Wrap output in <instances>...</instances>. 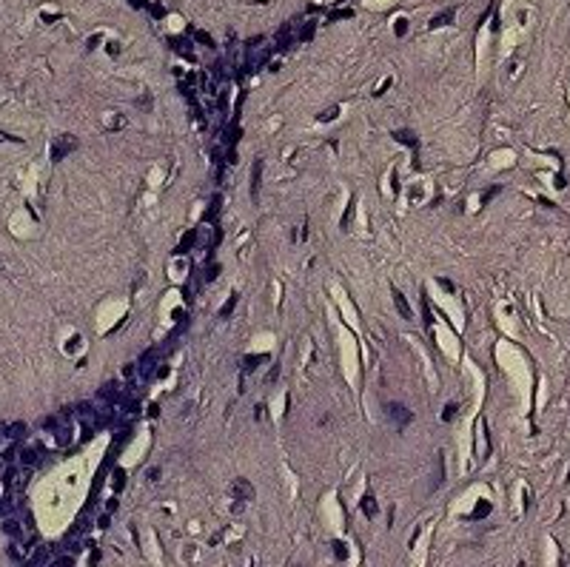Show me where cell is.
<instances>
[{"instance_id": "1", "label": "cell", "mask_w": 570, "mask_h": 567, "mask_svg": "<svg viewBox=\"0 0 570 567\" xmlns=\"http://www.w3.org/2000/svg\"><path fill=\"white\" fill-rule=\"evenodd\" d=\"M77 149V137H71V134H63V137H57L54 143H51V163H60L66 154Z\"/></svg>"}, {"instance_id": "2", "label": "cell", "mask_w": 570, "mask_h": 567, "mask_svg": "<svg viewBox=\"0 0 570 567\" xmlns=\"http://www.w3.org/2000/svg\"><path fill=\"white\" fill-rule=\"evenodd\" d=\"M157 350H146L143 356H140V362H137V373L143 376V379H154V373H157Z\"/></svg>"}, {"instance_id": "3", "label": "cell", "mask_w": 570, "mask_h": 567, "mask_svg": "<svg viewBox=\"0 0 570 567\" xmlns=\"http://www.w3.org/2000/svg\"><path fill=\"white\" fill-rule=\"evenodd\" d=\"M385 411H388V416L394 419L396 425H402V428L408 425V422H411V419H414V414H411V411H408L405 405H399V402H391Z\"/></svg>"}, {"instance_id": "4", "label": "cell", "mask_w": 570, "mask_h": 567, "mask_svg": "<svg viewBox=\"0 0 570 567\" xmlns=\"http://www.w3.org/2000/svg\"><path fill=\"white\" fill-rule=\"evenodd\" d=\"M294 40H297V34H294V23H285L280 26V32H277V49L280 51H288L294 46Z\"/></svg>"}, {"instance_id": "5", "label": "cell", "mask_w": 570, "mask_h": 567, "mask_svg": "<svg viewBox=\"0 0 570 567\" xmlns=\"http://www.w3.org/2000/svg\"><path fill=\"white\" fill-rule=\"evenodd\" d=\"M17 459H20V465L23 467H34L40 462V448H34V445H23L20 453H17Z\"/></svg>"}, {"instance_id": "6", "label": "cell", "mask_w": 570, "mask_h": 567, "mask_svg": "<svg viewBox=\"0 0 570 567\" xmlns=\"http://www.w3.org/2000/svg\"><path fill=\"white\" fill-rule=\"evenodd\" d=\"M391 297H394V305H396V311H399V317L402 319H414V311H411V305L405 300V294L399 288H391Z\"/></svg>"}, {"instance_id": "7", "label": "cell", "mask_w": 570, "mask_h": 567, "mask_svg": "<svg viewBox=\"0 0 570 567\" xmlns=\"http://www.w3.org/2000/svg\"><path fill=\"white\" fill-rule=\"evenodd\" d=\"M3 482H6V490H20V487H23V470H17V467H6Z\"/></svg>"}, {"instance_id": "8", "label": "cell", "mask_w": 570, "mask_h": 567, "mask_svg": "<svg viewBox=\"0 0 570 567\" xmlns=\"http://www.w3.org/2000/svg\"><path fill=\"white\" fill-rule=\"evenodd\" d=\"M168 43H171V49L180 51L185 60H194V54H191V40H188V37H171Z\"/></svg>"}, {"instance_id": "9", "label": "cell", "mask_w": 570, "mask_h": 567, "mask_svg": "<svg viewBox=\"0 0 570 567\" xmlns=\"http://www.w3.org/2000/svg\"><path fill=\"white\" fill-rule=\"evenodd\" d=\"M231 493H234V496H240V499H251V496H254L251 482H248V479H237V482L231 484Z\"/></svg>"}, {"instance_id": "10", "label": "cell", "mask_w": 570, "mask_h": 567, "mask_svg": "<svg viewBox=\"0 0 570 567\" xmlns=\"http://www.w3.org/2000/svg\"><path fill=\"white\" fill-rule=\"evenodd\" d=\"M260 177H263V160H254V166H251V197L254 200L260 194Z\"/></svg>"}, {"instance_id": "11", "label": "cell", "mask_w": 570, "mask_h": 567, "mask_svg": "<svg viewBox=\"0 0 570 567\" xmlns=\"http://www.w3.org/2000/svg\"><path fill=\"white\" fill-rule=\"evenodd\" d=\"M394 140H396V143H405V146H414V149H417V143H419V140H417V134L411 131V129H399V131H394Z\"/></svg>"}, {"instance_id": "12", "label": "cell", "mask_w": 570, "mask_h": 567, "mask_svg": "<svg viewBox=\"0 0 570 567\" xmlns=\"http://www.w3.org/2000/svg\"><path fill=\"white\" fill-rule=\"evenodd\" d=\"M3 533L12 536V539H23V527H20V522H15V519H3Z\"/></svg>"}, {"instance_id": "13", "label": "cell", "mask_w": 570, "mask_h": 567, "mask_svg": "<svg viewBox=\"0 0 570 567\" xmlns=\"http://www.w3.org/2000/svg\"><path fill=\"white\" fill-rule=\"evenodd\" d=\"M29 434V428L23 425V422H15V425H9V431H6V439H12V442H20L23 436Z\"/></svg>"}, {"instance_id": "14", "label": "cell", "mask_w": 570, "mask_h": 567, "mask_svg": "<svg viewBox=\"0 0 570 567\" xmlns=\"http://www.w3.org/2000/svg\"><path fill=\"white\" fill-rule=\"evenodd\" d=\"M314 32H317V23H314V20H305V26H300V32H297V40L305 43V40L314 37Z\"/></svg>"}, {"instance_id": "15", "label": "cell", "mask_w": 570, "mask_h": 567, "mask_svg": "<svg viewBox=\"0 0 570 567\" xmlns=\"http://www.w3.org/2000/svg\"><path fill=\"white\" fill-rule=\"evenodd\" d=\"M194 245H197V228H194V231H188L183 237V242L177 245V254H185V251H191Z\"/></svg>"}, {"instance_id": "16", "label": "cell", "mask_w": 570, "mask_h": 567, "mask_svg": "<svg viewBox=\"0 0 570 567\" xmlns=\"http://www.w3.org/2000/svg\"><path fill=\"white\" fill-rule=\"evenodd\" d=\"M448 23H453V9H448L445 15H436L428 26H431V29H439V26H448Z\"/></svg>"}, {"instance_id": "17", "label": "cell", "mask_w": 570, "mask_h": 567, "mask_svg": "<svg viewBox=\"0 0 570 567\" xmlns=\"http://www.w3.org/2000/svg\"><path fill=\"white\" fill-rule=\"evenodd\" d=\"M217 211H219V197H214V205H208V208H205L202 222H217Z\"/></svg>"}, {"instance_id": "18", "label": "cell", "mask_w": 570, "mask_h": 567, "mask_svg": "<svg viewBox=\"0 0 570 567\" xmlns=\"http://www.w3.org/2000/svg\"><path fill=\"white\" fill-rule=\"evenodd\" d=\"M362 513L365 516H376V502H373V496H362Z\"/></svg>"}, {"instance_id": "19", "label": "cell", "mask_w": 570, "mask_h": 567, "mask_svg": "<svg viewBox=\"0 0 570 567\" xmlns=\"http://www.w3.org/2000/svg\"><path fill=\"white\" fill-rule=\"evenodd\" d=\"M336 114H339V106H331V109H325V111H319V114H317V120H319V123H331V120H334Z\"/></svg>"}, {"instance_id": "20", "label": "cell", "mask_w": 570, "mask_h": 567, "mask_svg": "<svg viewBox=\"0 0 570 567\" xmlns=\"http://www.w3.org/2000/svg\"><path fill=\"white\" fill-rule=\"evenodd\" d=\"M265 359H268V356H254V353H251V356H245V362H242V365H245V371H251V368L263 365Z\"/></svg>"}, {"instance_id": "21", "label": "cell", "mask_w": 570, "mask_h": 567, "mask_svg": "<svg viewBox=\"0 0 570 567\" xmlns=\"http://www.w3.org/2000/svg\"><path fill=\"white\" fill-rule=\"evenodd\" d=\"M234 305H237V294H234V297H228V300H225V305L219 308V317H228V314L234 311Z\"/></svg>"}, {"instance_id": "22", "label": "cell", "mask_w": 570, "mask_h": 567, "mask_svg": "<svg viewBox=\"0 0 570 567\" xmlns=\"http://www.w3.org/2000/svg\"><path fill=\"white\" fill-rule=\"evenodd\" d=\"M351 15H353L351 9H336L334 15L328 17V23H331V20H345V17H351Z\"/></svg>"}, {"instance_id": "23", "label": "cell", "mask_w": 570, "mask_h": 567, "mask_svg": "<svg viewBox=\"0 0 570 567\" xmlns=\"http://www.w3.org/2000/svg\"><path fill=\"white\" fill-rule=\"evenodd\" d=\"M123 484H126V473L117 467V470H114V490H123Z\"/></svg>"}, {"instance_id": "24", "label": "cell", "mask_w": 570, "mask_h": 567, "mask_svg": "<svg viewBox=\"0 0 570 567\" xmlns=\"http://www.w3.org/2000/svg\"><path fill=\"white\" fill-rule=\"evenodd\" d=\"M51 567H74V559H71V556L66 553V556H60V559H57V562H54Z\"/></svg>"}, {"instance_id": "25", "label": "cell", "mask_w": 570, "mask_h": 567, "mask_svg": "<svg viewBox=\"0 0 570 567\" xmlns=\"http://www.w3.org/2000/svg\"><path fill=\"white\" fill-rule=\"evenodd\" d=\"M394 32L399 34V37H402V34L408 32V20H405V17H399V20H396V23H394Z\"/></svg>"}, {"instance_id": "26", "label": "cell", "mask_w": 570, "mask_h": 567, "mask_svg": "<svg viewBox=\"0 0 570 567\" xmlns=\"http://www.w3.org/2000/svg\"><path fill=\"white\" fill-rule=\"evenodd\" d=\"M217 274H219V265H217V262H214V265H208V268H205V283H211Z\"/></svg>"}, {"instance_id": "27", "label": "cell", "mask_w": 570, "mask_h": 567, "mask_svg": "<svg viewBox=\"0 0 570 567\" xmlns=\"http://www.w3.org/2000/svg\"><path fill=\"white\" fill-rule=\"evenodd\" d=\"M194 37H197V43H202V46H214V40H211L205 32H194Z\"/></svg>"}, {"instance_id": "28", "label": "cell", "mask_w": 570, "mask_h": 567, "mask_svg": "<svg viewBox=\"0 0 570 567\" xmlns=\"http://www.w3.org/2000/svg\"><path fill=\"white\" fill-rule=\"evenodd\" d=\"M487 510H490V504H487V502H479V504H476V513H473V516H476V519H479V516H487Z\"/></svg>"}, {"instance_id": "29", "label": "cell", "mask_w": 570, "mask_h": 567, "mask_svg": "<svg viewBox=\"0 0 570 567\" xmlns=\"http://www.w3.org/2000/svg\"><path fill=\"white\" fill-rule=\"evenodd\" d=\"M456 411H459V405L453 402V405H448V408H445V414H442V419H453V416H456Z\"/></svg>"}, {"instance_id": "30", "label": "cell", "mask_w": 570, "mask_h": 567, "mask_svg": "<svg viewBox=\"0 0 570 567\" xmlns=\"http://www.w3.org/2000/svg\"><path fill=\"white\" fill-rule=\"evenodd\" d=\"M334 550H336L339 559H348V550H345V545H342V542H334Z\"/></svg>"}, {"instance_id": "31", "label": "cell", "mask_w": 570, "mask_h": 567, "mask_svg": "<svg viewBox=\"0 0 570 567\" xmlns=\"http://www.w3.org/2000/svg\"><path fill=\"white\" fill-rule=\"evenodd\" d=\"M439 285H442V291L453 294V283H451V280H445V277H442V280H439Z\"/></svg>"}, {"instance_id": "32", "label": "cell", "mask_w": 570, "mask_h": 567, "mask_svg": "<svg viewBox=\"0 0 570 567\" xmlns=\"http://www.w3.org/2000/svg\"><path fill=\"white\" fill-rule=\"evenodd\" d=\"M166 376H168V368L160 365V368H157V373H154V379H166Z\"/></svg>"}, {"instance_id": "33", "label": "cell", "mask_w": 570, "mask_h": 567, "mask_svg": "<svg viewBox=\"0 0 570 567\" xmlns=\"http://www.w3.org/2000/svg\"><path fill=\"white\" fill-rule=\"evenodd\" d=\"M151 15H154V17H163V6H151Z\"/></svg>"}, {"instance_id": "34", "label": "cell", "mask_w": 570, "mask_h": 567, "mask_svg": "<svg viewBox=\"0 0 570 567\" xmlns=\"http://www.w3.org/2000/svg\"><path fill=\"white\" fill-rule=\"evenodd\" d=\"M6 431H9V425H3V422H0V439H6Z\"/></svg>"}, {"instance_id": "35", "label": "cell", "mask_w": 570, "mask_h": 567, "mask_svg": "<svg viewBox=\"0 0 570 567\" xmlns=\"http://www.w3.org/2000/svg\"><path fill=\"white\" fill-rule=\"evenodd\" d=\"M129 3H132V6H137V9H140V6H146V0H129Z\"/></svg>"}]
</instances>
